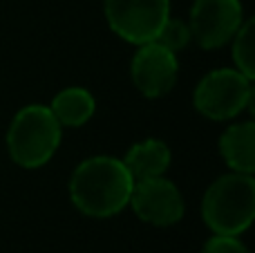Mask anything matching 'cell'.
<instances>
[{
    "mask_svg": "<svg viewBox=\"0 0 255 253\" xmlns=\"http://www.w3.org/2000/svg\"><path fill=\"white\" fill-rule=\"evenodd\" d=\"M134 188L124 159L97 155L83 159L70 179L72 204L90 218H112L130 204Z\"/></svg>",
    "mask_w": 255,
    "mask_h": 253,
    "instance_id": "1",
    "label": "cell"
},
{
    "mask_svg": "<svg viewBox=\"0 0 255 253\" xmlns=\"http://www.w3.org/2000/svg\"><path fill=\"white\" fill-rule=\"evenodd\" d=\"M202 218L217 236H240L255 218V179L249 173H229L208 186Z\"/></svg>",
    "mask_w": 255,
    "mask_h": 253,
    "instance_id": "2",
    "label": "cell"
},
{
    "mask_svg": "<svg viewBox=\"0 0 255 253\" xmlns=\"http://www.w3.org/2000/svg\"><path fill=\"white\" fill-rule=\"evenodd\" d=\"M63 139V126L49 106H25L7 130L9 155L22 168H40L54 157Z\"/></svg>",
    "mask_w": 255,
    "mask_h": 253,
    "instance_id": "3",
    "label": "cell"
},
{
    "mask_svg": "<svg viewBox=\"0 0 255 253\" xmlns=\"http://www.w3.org/2000/svg\"><path fill=\"white\" fill-rule=\"evenodd\" d=\"M193 103L199 115L213 121L233 119L253 103L251 79L235 67L213 70L197 83Z\"/></svg>",
    "mask_w": 255,
    "mask_h": 253,
    "instance_id": "4",
    "label": "cell"
},
{
    "mask_svg": "<svg viewBox=\"0 0 255 253\" xmlns=\"http://www.w3.org/2000/svg\"><path fill=\"white\" fill-rule=\"evenodd\" d=\"M110 29L132 45L157 38L170 18V0H103Z\"/></svg>",
    "mask_w": 255,
    "mask_h": 253,
    "instance_id": "5",
    "label": "cell"
},
{
    "mask_svg": "<svg viewBox=\"0 0 255 253\" xmlns=\"http://www.w3.org/2000/svg\"><path fill=\"white\" fill-rule=\"evenodd\" d=\"M244 22L240 0H195L190 9V34L204 49H217L235 36Z\"/></svg>",
    "mask_w": 255,
    "mask_h": 253,
    "instance_id": "6",
    "label": "cell"
},
{
    "mask_svg": "<svg viewBox=\"0 0 255 253\" xmlns=\"http://www.w3.org/2000/svg\"><path fill=\"white\" fill-rule=\"evenodd\" d=\"M130 206L136 213V218L143 220L154 227H170L177 224L184 218V197H181L179 188L161 177L143 179V182H134L130 195Z\"/></svg>",
    "mask_w": 255,
    "mask_h": 253,
    "instance_id": "7",
    "label": "cell"
},
{
    "mask_svg": "<svg viewBox=\"0 0 255 253\" xmlns=\"http://www.w3.org/2000/svg\"><path fill=\"white\" fill-rule=\"evenodd\" d=\"M130 74L136 90L143 97L148 99L163 97L177 83V74H179L177 54L166 49L163 45L154 43V40L143 43L139 45L134 58H132Z\"/></svg>",
    "mask_w": 255,
    "mask_h": 253,
    "instance_id": "8",
    "label": "cell"
},
{
    "mask_svg": "<svg viewBox=\"0 0 255 253\" xmlns=\"http://www.w3.org/2000/svg\"><path fill=\"white\" fill-rule=\"evenodd\" d=\"M170 148L161 139H145L139 141L126 152L124 164L130 170L134 182H143V179H154L166 175L168 166H170Z\"/></svg>",
    "mask_w": 255,
    "mask_h": 253,
    "instance_id": "9",
    "label": "cell"
},
{
    "mask_svg": "<svg viewBox=\"0 0 255 253\" xmlns=\"http://www.w3.org/2000/svg\"><path fill=\"white\" fill-rule=\"evenodd\" d=\"M220 152L224 161L235 173H249L255 170V124L242 121L233 124L224 130L220 137Z\"/></svg>",
    "mask_w": 255,
    "mask_h": 253,
    "instance_id": "10",
    "label": "cell"
},
{
    "mask_svg": "<svg viewBox=\"0 0 255 253\" xmlns=\"http://www.w3.org/2000/svg\"><path fill=\"white\" fill-rule=\"evenodd\" d=\"M56 121L67 128H79L85 126L97 112V101L92 92L85 88H65L52 99L49 106Z\"/></svg>",
    "mask_w": 255,
    "mask_h": 253,
    "instance_id": "11",
    "label": "cell"
},
{
    "mask_svg": "<svg viewBox=\"0 0 255 253\" xmlns=\"http://www.w3.org/2000/svg\"><path fill=\"white\" fill-rule=\"evenodd\" d=\"M253 36H255V22L249 20L242 22L233 40V61H235V70H240L244 76L253 81L255 76V47H253Z\"/></svg>",
    "mask_w": 255,
    "mask_h": 253,
    "instance_id": "12",
    "label": "cell"
},
{
    "mask_svg": "<svg viewBox=\"0 0 255 253\" xmlns=\"http://www.w3.org/2000/svg\"><path fill=\"white\" fill-rule=\"evenodd\" d=\"M193 40V34H190V27L186 25L184 20H179V18H168L166 25L159 29L157 38H154V43L163 45L166 49H170V52H179V49H184L186 45Z\"/></svg>",
    "mask_w": 255,
    "mask_h": 253,
    "instance_id": "13",
    "label": "cell"
},
{
    "mask_svg": "<svg viewBox=\"0 0 255 253\" xmlns=\"http://www.w3.org/2000/svg\"><path fill=\"white\" fill-rule=\"evenodd\" d=\"M202 253H249L247 247L240 242L238 236H213L204 245Z\"/></svg>",
    "mask_w": 255,
    "mask_h": 253,
    "instance_id": "14",
    "label": "cell"
}]
</instances>
